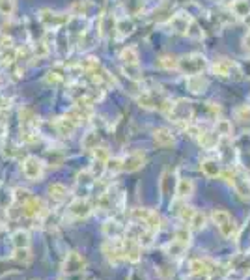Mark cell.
Returning a JSON list of instances; mask_svg holds the SVG:
<instances>
[{"label":"cell","mask_w":250,"mask_h":280,"mask_svg":"<svg viewBox=\"0 0 250 280\" xmlns=\"http://www.w3.org/2000/svg\"><path fill=\"white\" fill-rule=\"evenodd\" d=\"M101 232H103V236L107 237V239H120V237L125 236V226L118 219L109 217V219L101 224Z\"/></svg>","instance_id":"5bb4252c"},{"label":"cell","mask_w":250,"mask_h":280,"mask_svg":"<svg viewBox=\"0 0 250 280\" xmlns=\"http://www.w3.org/2000/svg\"><path fill=\"white\" fill-rule=\"evenodd\" d=\"M47 194H49V198H51L52 202L64 204V202H67L69 196H71V189H69L67 185L60 183V181H54V183H51L47 187Z\"/></svg>","instance_id":"9a60e30c"},{"label":"cell","mask_w":250,"mask_h":280,"mask_svg":"<svg viewBox=\"0 0 250 280\" xmlns=\"http://www.w3.org/2000/svg\"><path fill=\"white\" fill-rule=\"evenodd\" d=\"M101 254H103V258L107 260L109 266H114V267L122 266L125 262L122 237L120 239H105L103 245H101Z\"/></svg>","instance_id":"ba28073f"},{"label":"cell","mask_w":250,"mask_h":280,"mask_svg":"<svg viewBox=\"0 0 250 280\" xmlns=\"http://www.w3.org/2000/svg\"><path fill=\"white\" fill-rule=\"evenodd\" d=\"M15 13V2L13 0H0V15L2 17H13Z\"/></svg>","instance_id":"7bdbcfd3"},{"label":"cell","mask_w":250,"mask_h":280,"mask_svg":"<svg viewBox=\"0 0 250 280\" xmlns=\"http://www.w3.org/2000/svg\"><path fill=\"white\" fill-rule=\"evenodd\" d=\"M43 161L49 168H60L66 162V153L62 149H56V147H49V149H45Z\"/></svg>","instance_id":"ffe728a7"},{"label":"cell","mask_w":250,"mask_h":280,"mask_svg":"<svg viewBox=\"0 0 250 280\" xmlns=\"http://www.w3.org/2000/svg\"><path fill=\"white\" fill-rule=\"evenodd\" d=\"M196 140H198V144L204 147V149L211 151V149H215V147L219 146L221 135L217 133V131H204V129H202V133H200V137Z\"/></svg>","instance_id":"603a6c76"},{"label":"cell","mask_w":250,"mask_h":280,"mask_svg":"<svg viewBox=\"0 0 250 280\" xmlns=\"http://www.w3.org/2000/svg\"><path fill=\"white\" fill-rule=\"evenodd\" d=\"M200 170H202V174L207 179H215V177L222 176V168L217 159H204V161H200Z\"/></svg>","instance_id":"7402d4cb"},{"label":"cell","mask_w":250,"mask_h":280,"mask_svg":"<svg viewBox=\"0 0 250 280\" xmlns=\"http://www.w3.org/2000/svg\"><path fill=\"white\" fill-rule=\"evenodd\" d=\"M122 245H124V254H125V262L127 264H138L142 260V251L144 247L138 239H132V237L124 236L122 237Z\"/></svg>","instance_id":"4fadbf2b"},{"label":"cell","mask_w":250,"mask_h":280,"mask_svg":"<svg viewBox=\"0 0 250 280\" xmlns=\"http://www.w3.org/2000/svg\"><path fill=\"white\" fill-rule=\"evenodd\" d=\"M232 9H234V15H237V17H243V19L250 13V6L247 4V0H237L236 4L232 6Z\"/></svg>","instance_id":"ee69618b"},{"label":"cell","mask_w":250,"mask_h":280,"mask_svg":"<svg viewBox=\"0 0 250 280\" xmlns=\"http://www.w3.org/2000/svg\"><path fill=\"white\" fill-rule=\"evenodd\" d=\"M153 144L157 147H170L176 144V137L168 127H157L153 131Z\"/></svg>","instance_id":"e0dca14e"},{"label":"cell","mask_w":250,"mask_h":280,"mask_svg":"<svg viewBox=\"0 0 250 280\" xmlns=\"http://www.w3.org/2000/svg\"><path fill=\"white\" fill-rule=\"evenodd\" d=\"M45 168H47L45 161L43 159H39V157H36V155H26V157L22 159V164H21L22 176L26 177L28 181H32V183L43 181Z\"/></svg>","instance_id":"8992f818"},{"label":"cell","mask_w":250,"mask_h":280,"mask_svg":"<svg viewBox=\"0 0 250 280\" xmlns=\"http://www.w3.org/2000/svg\"><path fill=\"white\" fill-rule=\"evenodd\" d=\"M64 81H66V71L60 66L51 69V71L47 73V77H45V82L51 84V86H58V84H62Z\"/></svg>","instance_id":"836d02e7"},{"label":"cell","mask_w":250,"mask_h":280,"mask_svg":"<svg viewBox=\"0 0 250 280\" xmlns=\"http://www.w3.org/2000/svg\"><path fill=\"white\" fill-rule=\"evenodd\" d=\"M209 67H211V71H213L217 77H221V79H236V81H239V79L243 77L241 67L237 66L236 62H232L230 58L215 60Z\"/></svg>","instance_id":"9c48e42d"},{"label":"cell","mask_w":250,"mask_h":280,"mask_svg":"<svg viewBox=\"0 0 250 280\" xmlns=\"http://www.w3.org/2000/svg\"><path fill=\"white\" fill-rule=\"evenodd\" d=\"M32 196H34V194H32L28 189H24V187H17V189H13V204H17V206H22V204L28 202Z\"/></svg>","instance_id":"74e56055"},{"label":"cell","mask_w":250,"mask_h":280,"mask_svg":"<svg viewBox=\"0 0 250 280\" xmlns=\"http://www.w3.org/2000/svg\"><path fill=\"white\" fill-rule=\"evenodd\" d=\"M168 116L174 122H183V124H191L192 116H194V105L187 99H179L172 105V109L168 111Z\"/></svg>","instance_id":"8fae6325"},{"label":"cell","mask_w":250,"mask_h":280,"mask_svg":"<svg viewBox=\"0 0 250 280\" xmlns=\"http://www.w3.org/2000/svg\"><path fill=\"white\" fill-rule=\"evenodd\" d=\"M77 127L79 126H77L69 116H66V114L54 120V129H56V133H58L60 137H64V139H69V137L77 131Z\"/></svg>","instance_id":"ac0fdd59"},{"label":"cell","mask_w":250,"mask_h":280,"mask_svg":"<svg viewBox=\"0 0 250 280\" xmlns=\"http://www.w3.org/2000/svg\"><path fill=\"white\" fill-rule=\"evenodd\" d=\"M132 30H134V22L131 19H120V21H116V32H118L120 37L132 34Z\"/></svg>","instance_id":"8d00e7d4"},{"label":"cell","mask_w":250,"mask_h":280,"mask_svg":"<svg viewBox=\"0 0 250 280\" xmlns=\"http://www.w3.org/2000/svg\"><path fill=\"white\" fill-rule=\"evenodd\" d=\"M215 131L221 135V137H230V135H232V122L224 118H219L215 122Z\"/></svg>","instance_id":"ab89813d"},{"label":"cell","mask_w":250,"mask_h":280,"mask_svg":"<svg viewBox=\"0 0 250 280\" xmlns=\"http://www.w3.org/2000/svg\"><path fill=\"white\" fill-rule=\"evenodd\" d=\"M34 280H37V279H34Z\"/></svg>","instance_id":"f5cc1de1"},{"label":"cell","mask_w":250,"mask_h":280,"mask_svg":"<svg viewBox=\"0 0 250 280\" xmlns=\"http://www.w3.org/2000/svg\"><path fill=\"white\" fill-rule=\"evenodd\" d=\"M9 243L13 249H22V247H32V236L26 228H17L9 234Z\"/></svg>","instance_id":"d6986e66"},{"label":"cell","mask_w":250,"mask_h":280,"mask_svg":"<svg viewBox=\"0 0 250 280\" xmlns=\"http://www.w3.org/2000/svg\"><path fill=\"white\" fill-rule=\"evenodd\" d=\"M21 211L22 219H26V221H43L45 217H49V213H51L47 200L41 198V196H36V194L28 202L22 204Z\"/></svg>","instance_id":"277c9868"},{"label":"cell","mask_w":250,"mask_h":280,"mask_svg":"<svg viewBox=\"0 0 250 280\" xmlns=\"http://www.w3.org/2000/svg\"><path fill=\"white\" fill-rule=\"evenodd\" d=\"M187 249H189V247H185L183 243H179V241H176V239L172 237L168 243L162 247V252H164L168 258H179L181 254H185Z\"/></svg>","instance_id":"f1b7e54d"},{"label":"cell","mask_w":250,"mask_h":280,"mask_svg":"<svg viewBox=\"0 0 250 280\" xmlns=\"http://www.w3.org/2000/svg\"><path fill=\"white\" fill-rule=\"evenodd\" d=\"M232 219H234L232 213L226 211V209H222V207H215L213 211H211V222H213L217 228H222V226L228 224Z\"/></svg>","instance_id":"4dcf8cb0"},{"label":"cell","mask_w":250,"mask_h":280,"mask_svg":"<svg viewBox=\"0 0 250 280\" xmlns=\"http://www.w3.org/2000/svg\"><path fill=\"white\" fill-rule=\"evenodd\" d=\"M131 219L134 222L144 224L146 228L153 230L157 234H159V230L162 228L161 215L157 213L155 209H149V207H134V209H131Z\"/></svg>","instance_id":"52a82bcc"},{"label":"cell","mask_w":250,"mask_h":280,"mask_svg":"<svg viewBox=\"0 0 250 280\" xmlns=\"http://www.w3.org/2000/svg\"><path fill=\"white\" fill-rule=\"evenodd\" d=\"M136 101L142 109H147V111H161V112H166L172 109V105L174 101L168 99V97L164 96L162 92L159 90H146V92H142L138 97H136Z\"/></svg>","instance_id":"7a4b0ae2"},{"label":"cell","mask_w":250,"mask_h":280,"mask_svg":"<svg viewBox=\"0 0 250 280\" xmlns=\"http://www.w3.org/2000/svg\"><path fill=\"white\" fill-rule=\"evenodd\" d=\"M64 277H77L88 269V258L79 251H67L60 264Z\"/></svg>","instance_id":"3957f363"},{"label":"cell","mask_w":250,"mask_h":280,"mask_svg":"<svg viewBox=\"0 0 250 280\" xmlns=\"http://www.w3.org/2000/svg\"><path fill=\"white\" fill-rule=\"evenodd\" d=\"M120 60H122L124 66H138V51L134 47H125L120 51Z\"/></svg>","instance_id":"1f68e13d"},{"label":"cell","mask_w":250,"mask_h":280,"mask_svg":"<svg viewBox=\"0 0 250 280\" xmlns=\"http://www.w3.org/2000/svg\"><path fill=\"white\" fill-rule=\"evenodd\" d=\"M11 260L19 266H30L34 262V251L32 247H22V249H13Z\"/></svg>","instance_id":"484cf974"},{"label":"cell","mask_w":250,"mask_h":280,"mask_svg":"<svg viewBox=\"0 0 250 280\" xmlns=\"http://www.w3.org/2000/svg\"><path fill=\"white\" fill-rule=\"evenodd\" d=\"M209 64L204 54L200 52H191V54H185L179 58V64H177V69L183 75L191 77V75H200L202 71H206Z\"/></svg>","instance_id":"5b68a950"},{"label":"cell","mask_w":250,"mask_h":280,"mask_svg":"<svg viewBox=\"0 0 250 280\" xmlns=\"http://www.w3.org/2000/svg\"><path fill=\"white\" fill-rule=\"evenodd\" d=\"M206 222H207V217L206 213H202V211H196V215L192 217V221H191V230L192 232H200V230H204L206 228Z\"/></svg>","instance_id":"60d3db41"},{"label":"cell","mask_w":250,"mask_h":280,"mask_svg":"<svg viewBox=\"0 0 250 280\" xmlns=\"http://www.w3.org/2000/svg\"><path fill=\"white\" fill-rule=\"evenodd\" d=\"M207 86H209V82L202 75H191V77H187V88L192 94H204L207 90Z\"/></svg>","instance_id":"83f0119b"},{"label":"cell","mask_w":250,"mask_h":280,"mask_svg":"<svg viewBox=\"0 0 250 280\" xmlns=\"http://www.w3.org/2000/svg\"><path fill=\"white\" fill-rule=\"evenodd\" d=\"M189 273L192 277H209L211 275V267L206 260L202 258H192L189 260Z\"/></svg>","instance_id":"d4e9b609"},{"label":"cell","mask_w":250,"mask_h":280,"mask_svg":"<svg viewBox=\"0 0 250 280\" xmlns=\"http://www.w3.org/2000/svg\"><path fill=\"white\" fill-rule=\"evenodd\" d=\"M112 155L111 151H109V147L107 146H97L94 151H92V159L94 161H99V162H109V159H111Z\"/></svg>","instance_id":"b9f144b4"},{"label":"cell","mask_w":250,"mask_h":280,"mask_svg":"<svg viewBox=\"0 0 250 280\" xmlns=\"http://www.w3.org/2000/svg\"><path fill=\"white\" fill-rule=\"evenodd\" d=\"M0 230H2V224H0Z\"/></svg>","instance_id":"816d5d0a"},{"label":"cell","mask_w":250,"mask_h":280,"mask_svg":"<svg viewBox=\"0 0 250 280\" xmlns=\"http://www.w3.org/2000/svg\"><path fill=\"white\" fill-rule=\"evenodd\" d=\"M245 24H247V26H249V30H250V13L245 17Z\"/></svg>","instance_id":"f907efd6"},{"label":"cell","mask_w":250,"mask_h":280,"mask_svg":"<svg viewBox=\"0 0 250 280\" xmlns=\"http://www.w3.org/2000/svg\"><path fill=\"white\" fill-rule=\"evenodd\" d=\"M39 22L43 24L47 30H58L62 26H66L67 22L71 21V17L67 13H56V11H52V9H41L39 13Z\"/></svg>","instance_id":"30bf717a"},{"label":"cell","mask_w":250,"mask_h":280,"mask_svg":"<svg viewBox=\"0 0 250 280\" xmlns=\"http://www.w3.org/2000/svg\"><path fill=\"white\" fill-rule=\"evenodd\" d=\"M19 122H21V129H37V116L36 112L30 107H22L19 111Z\"/></svg>","instance_id":"cb8c5ba5"},{"label":"cell","mask_w":250,"mask_h":280,"mask_svg":"<svg viewBox=\"0 0 250 280\" xmlns=\"http://www.w3.org/2000/svg\"><path fill=\"white\" fill-rule=\"evenodd\" d=\"M187 36L194 37V39H200V37L204 36V34H202V30H200V26H198V22H196V21L191 22V26H189V30H187Z\"/></svg>","instance_id":"7dc6e473"},{"label":"cell","mask_w":250,"mask_h":280,"mask_svg":"<svg viewBox=\"0 0 250 280\" xmlns=\"http://www.w3.org/2000/svg\"><path fill=\"white\" fill-rule=\"evenodd\" d=\"M196 211H198V209H194V207L189 206V204H181V207H179V209H176L177 219L183 222V224H191L192 217L196 215Z\"/></svg>","instance_id":"e575fe53"},{"label":"cell","mask_w":250,"mask_h":280,"mask_svg":"<svg viewBox=\"0 0 250 280\" xmlns=\"http://www.w3.org/2000/svg\"><path fill=\"white\" fill-rule=\"evenodd\" d=\"M94 211H96V204H92V200L88 196H77V198H73L66 206L64 221H69V222L86 221L88 217H92Z\"/></svg>","instance_id":"6da1fadb"},{"label":"cell","mask_w":250,"mask_h":280,"mask_svg":"<svg viewBox=\"0 0 250 280\" xmlns=\"http://www.w3.org/2000/svg\"><path fill=\"white\" fill-rule=\"evenodd\" d=\"M122 172V157H111L107 162V174H120Z\"/></svg>","instance_id":"f6af8a7d"},{"label":"cell","mask_w":250,"mask_h":280,"mask_svg":"<svg viewBox=\"0 0 250 280\" xmlns=\"http://www.w3.org/2000/svg\"><path fill=\"white\" fill-rule=\"evenodd\" d=\"M174 239H176V241H179V243H183L185 247H191V243H192V230H191V226L181 222V226H177V228L174 230Z\"/></svg>","instance_id":"f546056e"},{"label":"cell","mask_w":250,"mask_h":280,"mask_svg":"<svg viewBox=\"0 0 250 280\" xmlns=\"http://www.w3.org/2000/svg\"><path fill=\"white\" fill-rule=\"evenodd\" d=\"M219 2H221V4H228V6H234L237 0H219Z\"/></svg>","instance_id":"681fc988"},{"label":"cell","mask_w":250,"mask_h":280,"mask_svg":"<svg viewBox=\"0 0 250 280\" xmlns=\"http://www.w3.org/2000/svg\"><path fill=\"white\" fill-rule=\"evenodd\" d=\"M147 157L144 151H131L122 157V172L124 174H134L146 166Z\"/></svg>","instance_id":"7c38bea8"},{"label":"cell","mask_w":250,"mask_h":280,"mask_svg":"<svg viewBox=\"0 0 250 280\" xmlns=\"http://www.w3.org/2000/svg\"><path fill=\"white\" fill-rule=\"evenodd\" d=\"M219 234H221L224 239H230V241H232V239H236V237L239 236V224L232 219L228 224H224L222 228H219Z\"/></svg>","instance_id":"d590c367"},{"label":"cell","mask_w":250,"mask_h":280,"mask_svg":"<svg viewBox=\"0 0 250 280\" xmlns=\"http://www.w3.org/2000/svg\"><path fill=\"white\" fill-rule=\"evenodd\" d=\"M236 120L239 122H250V105H241L236 109Z\"/></svg>","instance_id":"bcb514c9"},{"label":"cell","mask_w":250,"mask_h":280,"mask_svg":"<svg viewBox=\"0 0 250 280\" xmlns=\"http://www.w3.org/2000/svg\"><path fill=\"white\" fill-rule=\"evenodd\" d=\"M194 191H196V183H194V179H191V177H179V179H177V183H176L177 200L187 202V200L194 194Z\"/></svg>","instance_id":"2e32d148"},{"label":"cell","mask_w":250,"mask_h":280,"mask_svg":"<svg viewBox=\"0 0 250 280\" xmlns=\"http://www.w3.org/2000/svg\"><path fill=\"white\" fill-rule=\"evenodd\" d=\"M191 22H192V19L189 17V15L177 13V15H172V17H170L168 24L176 34H185V36H187V30H189V26H191Z\"/></svg>","instance_id":"44dd1931"},{"label":"cell","mask_w":250,"mask_h":280,"mask_svg":"<svg viewBox=\"0 0 250 280\" xmlns=\"http://www.w3.org/2000/svg\"><path fill=\"white\" fill-rule=\"evenodd\" d=\"M243 49L247 52H250V30L243 36Z\"/></svg>","instance_id":"c3c4849f"},{"label":"cell","mask_w":250,"mask_h":280,"mask_svg":"<svg viewBox=\"0 0 250 280\" xmlns=\"http://www.w3.org/2000/svg\"><path fill=\"white\" fill-rule=\"evenodd\" d=\"M177 64H179V58H176L174 54H161L155 66L159 69H166V71H172V69H177Z\"/></svg>","instance_id":"d6a6232c"},{"label":"cell","mask_w":250,"mask_h":280,"mask_svg":"<svg viewBox=\"0 0 250 280\" xmlns=\"http://www.w3.org/2000/svg\"><path fill=\"white\" fill-rule=\"evenodd\" d=\"M170 181H172V174L170 172H162L161 179H159V191H161L162 198H168L172 189H170Z\"/></svg>","instance_id":"f35d334b"},{"label":"cell","mask_w":250,"mask_h":280,"mask_svg":"<svg viewBox=\"0 0 250 280\" xmlns=\"http://www.w3.org/2000/svg\"><path fill=\"white\" fill-rule=\"evenodd\" d=\"M99 131L97 129H90L88 133L82 135V140H81V149L82 151H94L97 146H99Z\"/></svg>","instance_id":"4316f807"}]
</instances>
